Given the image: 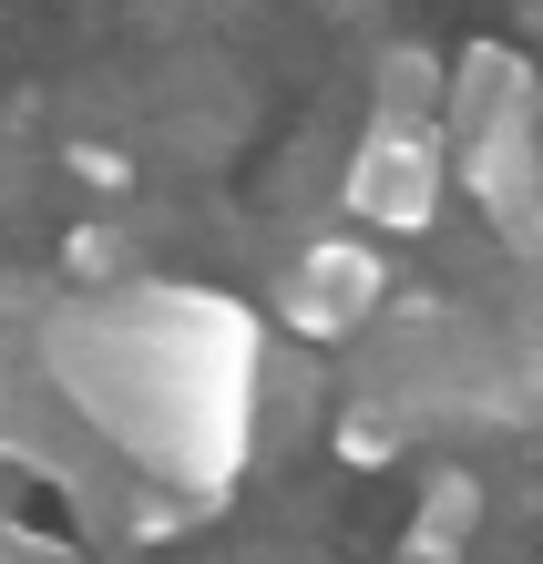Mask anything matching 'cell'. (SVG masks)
<instances>
[{"mask_svg": "<svg viewBox=\"0 0 543 564\" xmlns=\"http://www.w3.org/2000/svg\"><path fill=\"white\" fill-rule=\"evenodd\" d=\"M31 370L93 442L164 503H216L236 492L257 452V390L267 339L216 288H104L62 297L31 339Z\"/></svg>", "mask_w": 543, "mask_h": 564, "instance_id": "cell-1", "label": "cell"}, {"mask_svg": "<svg viewBox=\"0 0 543 564\" xmlns=\"http://www.w3.org/2000/svg\"><path fill=\"white\" fill-rule=\"evenodd\" d=\"M441 175H452V154H441L431 123L411 113H369V134L349 154V216L359 226H380V237H421V226L441 216Z\"/></svg>", "mask_w": 543, "mask_h": 564, "instance_id": "cell-3", "label": "cell"}, {"mask_svg": "<svg viewBox=\"0 0 543 564\" xmlns=\"http://www.w3.org/2000/svg\"><path fill=\"white\" fill-rule=\"evenodd\" d=\"M380 113H411V123H431L441 113V62L431 52H380Z\"/></svg>", "mask_w": 543, "mask_h": 564, "instance_id": "cell-6", "label": "cell"}, {"mask_svg": "<svg viewBox=\"0 0 543 564\" xmlns=\"http://www.w3.org/2000/svg\"><path fill=\"white\" fill-rule=\"evenodd\" d=\"M338 452H349V462H390V452H400V431H390L380 411H349V421H338Z\"/></svg>", "mask_w": 543, "mask_h": 564, "instance_id": "cell-7", "label": "cell"}, {"mask_svg": "<svg viewBox=\"0 0 543 564\" xmlns=\"http://www.w3.org/2000/svg\"><path fill=\"white\" fill-rule=\"evenodd\" d=\"M73 175H93V185H123L133 164H123V154H104V144H73Z\"/></svg>", "mask_w": 543, "mask_h": 564, "instance_id": "cell-10", "label": "cell"}, {"mask_svg": "<svg viewBox=\"0 0 543 564\" xmlns=\"http://www.w3.org/2000/svg\"><path fill=\"white\" fill-rule=\"evenodd\" d=\"M278 308H287L297 339H359V328L390 308V257L369 237H318V247H297Z\"/></svg>", "mask_w": 543, "mask_h": 564, "instance_id": "cell-4", "label": "cell"}, {"mask_svg": "<svg viewBox=\"0 0 543 564\" xmlns=\"http://www.w3.org/2000/svg\"><path fill=\"white\" fill-rule=\"evenodd\" d=\"M73 268L83 278H113L123 268V237H113V226H83V237H73Z\"/></svg>", "mask_w": 543, "mask_h": 564, "instance_id": "cell-8", "label": "cell"}, {"mask_svg": "<svg viewBox=\"0 0 543 564\" xmlns=\"http://www.w3.org/2000/svg\"><path fill=\"white\" fill-rule=\"evenodd\" d=\"M471 534H482V473H461V462L421 473V503H411V534H400V554H411V564H461Z\"/></svg>", "mask_w": 543, "mask_h": 564, "instance_id": "cell-5", "label": "cell"}, {"mask_svg": "<svg viewBox=\"0 0 543 564\" xmlns=\"http://www.w3.org/2000/svg\"><path fill=\"white\" fill-rule=\"evenodd\" d=\"M0 564H62V544H42V534H21V523H0Z\"/></svg>", "mask_w": 543, "mask_h": 564, "instance_id": "cell-9", "label": "cell"}, {"mask_svg": "<svg viewBox=\"0 0 543 564\" xmlns=\"http://www.w3.org/2000/svg\"><path fill=\"white\" fill-rule=\"evenodd\" d=\"M441 154L461 144V185L492 216V237L533 257L543 247V113H533V62L502 42H471L461 73H441V113H431Z\"/></svg>", "mask_w": 543, "mask_h": 564, "instance_id": "cell-2", "label": "cell"}]
</instances>
